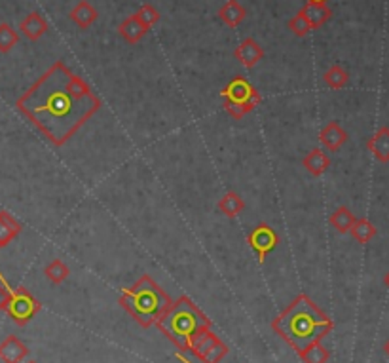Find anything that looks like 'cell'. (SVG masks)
I'll return each instance as SVG.
<instances>
[{"mask_svg": "<svg viewBox=\"0 0 389 363\" xmlns=\"http://www.w3.org/2000/svg\"><path fill=\"white\" fill-rule=\"evenodd\" d=\"M16 107L56 147H63L101 108V99L82 76L56 61L17 99Z\"/></svg>", "mask_w": 389, "mask_h": 363, "instance_id": "cell-1", "label": "cell"}, {"mask_svg": "<svg viewBox=\"0 0 389 363\" xmlns=\"http://www.w3.org/2000/svg\"><path fill=\"white\" fill-rule=\"evenodd\" d=\"M271 329L296 352H302L311 342L321 341L333 329V322L310 301V297L299 295L271 322Z\"/></svg>", "mask_w": 389, "mask_h": 363, "instance_id": "cell-2", "label": "cell"}, {"mask_svg": "<svg viewBox=\"0 0 389 363\" xmlns=\"http://www.w3.org/2000/svg\"><path fill=\"white\" fill-rule=\"evenodd\" d=\"M120 305L142 325L156 324L171 307V299L150 276H142L133 287H125Z\"/></svg>", "mask_w": 389, "mask_h": 363, "instance_id": "cell-3", "label": "cell"}, {"mask_svg": "<svg viewBox=\"0 0 389 363\" xmlns=\"http://www.w3.org/2000/svg\"><path fill=\"white\" fill-rule=\"evenodd\" d=\"M156 324L177 347L187 352L194 335L211 327V322L188 297H181L177 302H171L170 310Z\"/></svg>", "mask_w": 389, "mask_h": 363, "instance_id": "cell-4", "label": "cell"}, {"mask_svg": "<svg viewBox=\"0 0 389 363\" xmlns=\"http://www.w3.org/2000/svg\"><path fill=\"white\" fill-rule=\"evenodd\" d=\"M220 96H222L224 103L242 107L243 111H245V114L254 111V108L260 105L259 90H256L247 78H243V76L232 78L230 82L222 88Z\"/></svg>", "mask_w": 389, "mask_h": 363, "instance_id": "cell-5", "label": "cell"}, {"mask_svg": "<svg viewBox=\"0 0 389 363\" xmlns=\"http://www.w3.org/2000/svg\"><path fill=\"white\" fill-rule=\"evenodd\" d=\"M188 352H192L203 363H219L228 354V347L214 333H211V327H207L194 335Z\"/></svg>", "mask_w": 389, "mask_h": 363, "instance_id": "cell-6", "label": "cell"}, {"mask_svg": "<svg viewBox=\"0 0 389 363\" xmlns=\"http://www.w3.org/2000/svg\"><path fill=\"white\" fill-rule=\"evenodd\" d=\"M38 310L40 302L36 301L25 287L11 290V297L10 302H8V308H6V312H8V316H10L17 325L28 324V322L38 314Z\"/></svg>", "mask_w": 389, "mask_h": 363, "instance_id": "cell-7", "label": "cell"}, {"mask_svg": "<svg viewBox=\"0 0 389 363\" xmlns=\"http://www.w3.org/2000/svg\"><path fill=\"white\" fill-rule=\"evenodd\" d=\"M277 244H279V236H277L274 228L264 225V223L249 234V245L259 255V262H264L268 253L276 250Z\"/></svg>", "mask_w": 389, "mask_h": 363, "instance_id": "cell-8", "label": "cell"}, {"mask_svg": "<svg viewBox=\"0 0 389 363\" xmlns=\"http://www.w3.org/2000/svg\"><path fill=\"white\" fill-rule=\"evenodd\" d=\"M234 57L242 63L245 68H253L259 61H262L264 57V50L260 48V44L254 39H245L239 42V46L234 51Z\"/></svg>", "mask_w": 389, "mask_h": 363, "instance_id": "cell-9", "label": "cell"}, {"mask_svg": "<svg viewBox=\"0 0 389 363\" xmlns=\"http://www.w3.org/2000/svg\"><path fill=\"white\" fill-rule=\"evenodd\" d=\"M48 29H50V25H48V21H46L44 16H42L40 11H31V14L19 23V31H21L23 36L27 40H31V42H36V40L42 39V36L48 33Z\"/></svg>", "mask_w": 389, "mask_h": 363, "instance_id": "cell-10", "label": "cell"}, {"mask_svg": "<svg viewBox=\"0 0 389 363\" xmlns=\"http://www.w3.org/2000/svg\"><path fill=\"white\" fill-rule=\"evenodd\" d=\"M28 356V348L17 337H6L0 342V359L4 363H21Z\"/></svg>", "mask_w": 389, "mask_h": 363, "instance_id": "cell-11", "label": "cell"}, {"mask_svg": "<svg viewBox=\"0 0 389 363\" xmlns=\"http://www.w3.org/2000/svg\"><path fill=\"white\" fill-rule=\"evenodd\" d=\"M219 17L220 21L224 23V25H228L230 29H237L243 21H245L247 10H245L237 0H228V2L219 10Z\"/></svg>", "mask_w": 389, "mask_h": 363, "instance_id": "cell-12", "label": "cell"}, {"mask_svg": "<svg viewBox=\"0 0 389 363\" xmlns=\"http://www.w3.org/2000/svg\"><path fill=\"white\" fill-rule=\"evenodd\" d=\"M68 17H71V21L76 23V27L88 29L97 21L99 14H97L95 8H93L88 0H80L78 4L74 6L73 10H71Z\"/></svg>", "mask_w": 389, "mask_h": 363, "instance_id": "cell-13", "label": "cell"}, {"mask_svg": "<svg viewBox=\"0 0 389 363\" xmlns=\"http://www.w3.org/2000/svg\"><path fill=\"white\" fill-rule=\"evenodd\" d=\"M118 33L125 42H130V44H139L142 40V36L148 33V29L145 27V25L137 19L135 14H133V16H130L128 19H124V21L120 23Z\"/></svg>", "mask_w": 389, "mask_h": 363, "instance_id": "cell-14", "label": "cell"}, {"mask_svg": "<svg viewBox=\"0 0 389 363\" xmlns=\"http://www.w3.org/2000/svg\"><path fill=\"white\" fill-rule=\"evenodd\" d=\"M346 139H348V133L340 128L338 122H331L319 133V141L328 150H338L342 147V143H346Z\"/></svg>", "mask_w": 389, "mask_h": 363, "instance_id": "cell-15", "label": "cell"}, {"mask_svg": "<svg viewBox=\"0 0 389 363\" xmlns=\"http://www.w3.org/2000/svg\"><path fill=\"white\" fill-rule=\"evenodd\" d=\"M300 11L304 14V17L310 23L311 31L323 27L331 19V16H333V11H331V8L327 4H316V2H308Z\"/></svg>", "mask_w": 389, "mask_h": 363, "instance_id": "cell-16", "label": "cell"}, {"mask_svg": "<svg viewBox=\"0 0 389 363\" xmlns=\"http://www.w3.org/2000/svg\"><path fill=\"white\" fill-rule=\"evenodd\" d=\"M21 223L16 217H11L8 211H0V247L11 244V240L21 232Z\"/></svg>", "mask_w": 389, "mask_h": 363, "instance_id": "cell-17", "label": "cell"}, {"mask_svg": "<svg viewBox=\"0 0 389 363\" xmlns=\"http://www.w3.org/2000/svg\"><path fill=\"white\" fill-rule=\"evenodd\" d=\"M302 165H304L306 170L310 171L311 175H323L325 171L328 170V165H331V158H328L327 154L323 153L321 148H313L311 153H308L302 160Z\"/></svg>", "mask_w": 389, "mask_h": 363, "instance_id": "cell-18", "label": "cell"}, {"mask_svg": "<svg viewBox=\"0 0 389 363\" xmlns=\"http://www.w3.org/2000/svg\"><path fill=\"white\" fill-rule=\"evenodd\" d=\"M368 148H370V153L376 156L382 162H388L389 160V130L384 128V130H380L376 136L368 141Z\"/></svg>", "mask_w": 389, "mask_h": 363, "instance_id": "cell-19", "label": "cell"}, {"mask_svg": "<svg viewBox=\"0 0 389 363\" xmlns=\"http://www.w3.org/2000/svg\"><path fill=\"white\" fill-rule=\"evenodd\" d=\"M219 210L220 213H224L226 217H237L245 210V202L239 194L228 193L219 200Z\"/></svg>", "mask_w": 389, "mask_h": 363, "instance_id": "cell-20", "label": "cell"}, {"mask_svg": "<svg viewBox=\"0 0 389 363\" xmlns=\"http://www.w3.org/2000/svg\"><path fill=\"white\" fill-rule=\"evenodd\" d=\"M299 356L304 363H325L328 359L327 348L319 341L311 342L310 347H306L302 352H299Z\"/></svg>", "mask_w": 389, "mask_h": 363, "instance_id": "cell-21", "label": "cell"}, {"mask_svg": "<svg viewBox=\"0 0 389 363\" xmlns=\"http://www.w3.org/2000/svg\"><path fill=\"white\" fill-rule=\"evenodd\" d=\"M353 223H356V217H353V213H351L348 208H338V210L331 215V225H333L338 232H348V230H351Z\"/></svg>", "mask_w": 389, "mask_h": 363, "instance_id": "cell-22", "label": "cell"}, {"mask_svg": "<svg viewBox=\"0 0 389 363\" xmlns=\"http://www.w3.org/2000/svg\"><path fill=\"white\" fill-rule=\"evenodd\" d=\"M19 42V34L10 23H0V53H8Z\"/></svg>", "mask_w": 389, "mask_h": 363, "instance_id": "cell-23", "label": "cell"}, {"mask_svg": "<svg viewBox=\"0 0 389 363\" xmlns=\"http://www.w3.org/2000/svg\"><path fill=\"white\" fill-rule=\"evenodd\" d=\"M323 78H325V84H327L328 88H333V90H342V88L348 84L350 76H348V71H344L340 65H333V67L325 73Z\"/></svg>", "mask_w": 389, "mask_h": 363, "instance_id": "cell-24", "label": "cell"}, {"mask_svg": "<svg viewBox=\"0 0 389 363\" xmlns=\"http://www.w3.org/2000/svg\"><path fill=\"white\" fill-rule=\"evenodd\" d=\"M44 274L48 276V280H50L51 284L57 285V284H63V282L68 278L71 270H68V267L61 261V259H56V261H51L50 265L46 267Z\"/></svg>", "mask_w": 389, "mask_h": 363, "instance_id": "cell-25", "label": "cell"}, {"mask_svg": "<svg viewBox=\"0 0 389 363\" xmlns=\"http://www.w3.org/2000/svg\"><path fill=\"white\" fill-rule=\"evenodd\" d=\"M135 16L137 19H139V21L148 29V31H150V29L160 21V11L156 10L152 4H142L141 8L135 11Z\"/></svg>", "mask_w": 389, "mask_h": 363, "instance_id": "cell-26", "label": "cell"}, {"mask_svg": "<svg viewBox=\"0 0 389 363\" xmlns=\"http://www.w3.org/2000/svg\"><path fill=\"white\" fill-rule=\"evenodd\" d=\"M287 27H289V31H291L294 36H299V39H304V36H308L311 31L310 23H308V19H306L302 11H299V14H296L293 19H289Z\"/></svg>", "mask_w": 389, "mask_h": 363, "instance_id": "cell-27", "label": "cell"}, {"mask_svg": "<svg viewBox=\"0 0 389 363\" xmlns=\"http://www.w3.org/2000/svg\"><path fill=\"white\" fill-rule=\"evenodd\" d=\"M351 234L356 236V240H359L361 244L368 242V240L373 238L374 234H376V228L367 221V219H361V221L353 223V227H351Z\"/></svg>", "mask_w": 389, "mask_h": 363, "instance_id": "cell-28", "label": "cell"}, {"mask_svg": "<svg viewBox=\"0 0 389 363\" xmlns=\"http://www.w3.org/2000/svg\"><path fill=\"white\" fill-rule=\"evenodd\" d=\"M10 297H11L10 284L6 282L4 274L0 272V312H4L6 308H8V302H10Z\"/></svg>", "mask_w": 389, "mask_h": 363, "instance_id": "cell-29", "label": "cell"}, {"mask_svg": "<svg viewBox=\"0 0 389 363\" xmlns=\"http://www.w3.org/2000/svg\"><path fill=\"white\" fill-rule=\"evenodd\" d=\"M308 2H316V4H327V0H308Z\"/></svg>", "mask_w": 389, "mask_h": 363, "instance_id": "cell-30", "label": "cell"}, {"mask_svg": "<svg viewBox=\"0 0 389 363\" xmlns=\"http://www.w3.org/2000/svg\"><path fill=\"white\" fill-rule=\"evenodd\" d=\"M177 358H181V356H179V354H177ZM182 359V358H181ZM182 362H185V363H188V359H182Z\"/></svg>", "mask_w": 389, "mask_h": 363, "instance_id": "cell-31", "label": "cell"}, {"mask_svg": "<svg viewBox=\"0 0 389 363\" xmlns=\"http://www.w3.org/2000/svg\"><path fill=\"white\" fill-rule=\"evenodd\" d=\"M27 363H36V362H27Z\"/></svg>", "mask_w": 389, "mask_h": 363, "instance_id": "cell-32", "label": "cell"}]
</instances>
